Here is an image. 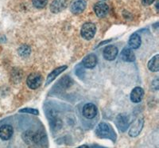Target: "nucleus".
<instances>
[{"instance_id": "f257e3e1", "label": "nucleus", "mask_w": 159, "mask_h": 148, "mask_svg": "<svg viewBox=\"0 0 159 148\" xmlns=\"http://www.w3.org/2000/svg\"><path fill=\"white\" fill-rule=\"evenodd\" d=\"M22 139L26 144L34 145L39 144L43 142L45 136L41 132H36L34 131L28 130L22 134Z\"/></svg>"}, {"instance_id": "f03ea898", "label": "nucleus", "mask_w": 159, "mask_h": 148, "mask_svg": "<svg viewBox=\"0 0 159 148\" xmlns=\"http://www.w3.org/2000/svg\"><path fill=\"white\" fill-rule=\"evenodd\" d=\"M96 32V26L92 22H86L82 25L80 35L85 40H91L94 38Z\"/></svg>"}, {"instance_id": "7ed1b4c3", "label": "nucleus", "mask_w": 159, "mask_h": 148, "mask_svg": "<svg viewBox=\"0 0 159 148\" xmlns=\"http://www.w3.org/2000/svg\"><path fill=\"white\" fill-rule=\"evenodd\" d=\"M42 83V76L38 72H32L26 79V85L30 89H38Z\"/></svg>"}, {"instance_id": "20e7f679", "label": "nucleus", "mask_w": 159, "mask_h": 148, "mask_svg": "<svg viewBox=\"0 0 159 148\" xmlns=\"http://www.w3.org/2000/svg\"><path fill=\"white\" fill-rule=\"evenodd\" d=\"M86 6L85 0H73L70 4V11L73 15H80L84 11Z\"/></svg>"}, {"instance_id": "39448f33", "label": "nucleus", "mask_w": 159, "mask_h": 148, "mask_svg": "<svg viewBox=\"0 0 159 148\" xmlns=\"http://www.w3.org/2000/svg\"><path fill=\"white\" fill-rule=\"evenodd\" d=\"M97 112L98 110L96 105L92 103H89L86 104L84 106L82 113H83V116L86 119H92L94 117H96V115H97Z\"/></svg>"}, {"instance_id": "423d86ee", "label": "nucleus", "mask_w": 159, "mask_h": 148, "mask_svg": "<svg viewBox=\"0 0 159 148\" xmlns=\"http://www.w3.org/2000/svg\"><path fill=\"white\" fill-rule=\"evenodd\" d=\"M67 0H53L50 5V11L54 14H57L64 11L67 7Z\"/></svg>"}, {"instance_id": "0eeeda50", "label": "nucleus", "mask_w": 159, "mask_h": 148, "mask_svg": "<svg viewBox=\"0 0 159 148\" xmlns=\"http://www.w3.org/2000/svg\"><path fill=\"white\" fill-rule=\"evenodd\" d=\"M94 11L99 18H103L108 14L109 7L105 2H99L94 6Z\"/></svg>"}, {"instance_id": "6e6552de", "label": "nucleus", "mask_w": 159, "mask_h": 148, "mask_svg": "<svg viewBox=\"0 0 159 148\" xmlns=\"http://www.w3.org/2000/svg\"><path fill=\"white\" fill-rule=\"evenodd\" d=\"M103 58L107 61H113L118 55V49L115 45H108L105 47L103 52Z\"/></svg>"}, {"instance_id": "1a4fd4ad", "label": "nucleus", "mask_w": 159, "mask_h": 148, "mask_svg": "<svg viewBox=\"0 0 159 148\" xmlns=\"http://www.w3.org/2000/svg\"><path fill=\"white\" fill-rule=\"evenodd\" d=\"M14 134V129L12 126L9 124H4L0 127V139L7 141L11 139Z\"/></svg>"}, {"instance_id": "9d476101", "label": "nucleus", "mask_w": 159, "mask_h": 148, "mask_svg": "<svg viewBox=\"0 0 159 148\" xmlns=\"http://www.w3.org/2000/svg\"><path fill=\"white\" fill-rule=\"evenodd\" d=\"M97 57L93 53H91L84 58L82 64H83V66L86 69H93L97 65Z\"/></svg>"}, {"instance_id": "9b49d317", "label": "nucleus", "mask_w": 159, "mask_h": 148, "mask_svg": "<svg viewBox=\"0 0 159 148\" xmlns=\"http://www.w3.org/2000/svg\"><path fill=\"white\" fill-rule=\"evenodd\" d=\"M143 123H144V121L143 119H137L134 123V124L132 125L131 128L129 132V136L130 137H136L139 136L143 127Z\"/></svg>"}, {"instance_id": "f8f14e48", "label": "nucleus", "mask_w": 159, "mask_h": 148, "mask_svg": "<svg viewBox=\"0 0 159 148\" xmlns=\"http://www.w3.org/2000/svg\"><path fill=\"white\" fill-rule=\"evenodd\" d=\"M144 96V90L140 87H136L130 93V100L133 103H139Z\"/></svg>"}, {"instance_id": "ddd939ff", "label": "nucleus", "mask_w": 159, "mask_h": 148, "mask_svg": "<svg viewBox=\"0 0 159 148\" xmlns=\"http://www.w3.org/2000/svg\"><path fill=\"white\" fill-rule=\"evenodd\" d=\"M96 133L99 137L100 138H107L111 135L110 127L105 123H99V126L96 128Z\"/></svg>"}, {"instance_id": "4468645a", "label": "nucleus", "mask_w": 159, "mask_h": 148, "mask_svg": "<svg viewBox=\"0 0 159 148\" xmlns=\"http://www.w3.org/2000/svg\"><path fill=\"white\" fill-rule=\"evenodd\" d=\"M116 126L118 127V128L122 132H124L126 129L127 128V127H128V118H127V116H125V115H119L116 118Z\"/></svg>"}, {"instance_id": "2eb2a0df", "label": "nucleus", "mask_w": 159, "mask_h": 148, "mask_svg": "<svg viewBox=\"0 0 159 148\" xmlns=\"http://www.w3.org/2000/svg\"><path fill=\"white\" fill-rule=\"evenodd\" d=\"M66 69H67V66H66V65H63V66L58 67V68L55 69L53 71H52V72L49 74V76H47L46 82H45V85H48L49 84H50L52 81H54V80L56 79L57 76H59L60 74L61 73V72H63Z\"/></svg>"}, {"instance_id": "dca6fc26", "label": "nucleus", "mask_w": 159, "mask_h": 148, "mask_svg": "<svg viewBox=\"0 0 159 148\" xmlns=\"http://www.w3.org/2000/svg\"><path fill=\"white\" fill-rule=\"evenodd\" d=\"M121 58L124 61V62H134L135 59V56H134V53L131 50L130 48H125L123 49L121 53Z\"/></svg>"}, {"instance_id": "f3484780", "label": "nucleus", "mask_w": 159, "mask_h": 148, "mask_svg": "<svg viewBox=\"0 0 159 148\" xmlns=\"http://www.w3.org/2000/svg\"><path fill=\"white\" fill-rule=\"evenodd\" d=\"M142 43L141 37L139 36L138 34H134L129 38V45L131 49H136L140 47Z\"/></svg>"}, {"instance_id": "a211bd4d", "label": "nucleus", "mask_w": 159, "mask_h": 148, "mask_svg": "<svg viewBox=\"0 0 159 148\" xmlns=\"http://www.w3.org/2000/svg\"><path fill=\"white\" fill-rule=\"evenodd\" d=\"M159 55L156 54L148 62V69L151 72H157L159 70Z\"/></svg>"}, {"instance_id": "6ab92c4d", "label": "nucleus", "mask_w": 159, "mask_h": 148, "mask_svg": "<svg viewBox=\"0 0 159 148\" xmlns=\"http://www.w3.org/2000/svg\"><path fill=\"white\" fill-rule=\"evenodd\" d=\"M18 54L22 58H26V57L30 56L31 53V49L28 45H23L22 46H20L18 49Z\"/></svg>"}, {"instance_id": "aec40b11", "label": "nucleus", "mask_w": 159, "mask_h": 148, "mask_svg": "<svg viewBox=\"0 0 159 148\" xmlns=\"http://www.w3.org/2000/svg\"><path fill=\"white\" fill-rule=\"evenodd\" d=\"M33 5L38 9H42L47 5L48 0H32Z\"/></svg>"}, {"instance_id": "412c9836", "label": "nucleus", "mask_w": 159, "mask_h": 148, "mask_svg": "<svg viewBox=\"0 0 159 148\" xmlns=\"http://www.w3.org/2000/svg\"><path fill=\"white\" fill-rule=\"evenodd\" d=\"M20 112H25V113H30V114H34V115H38L39 112L37 109H21L19 111Z\"/></svg>"}, {"instance_id": "4be33fe9", "label": "nucleus", "mask_w": 159, "mask_h": 148, "mask_svg": "<svg viewBox=\"0 0 159 148\" xmlns=\"http://www.w3.org/2000/svg\"><path fill=\"white\" fill-rule=\"evenodd\" d=\"M154 1H155V0H142V2H143V5L145 6H150L151 5Z\"/></svg>"}, {"instance_id": "5701e85b", "label": "nucleus", "mask_w": 159, "mask_h": 148, "mask_svg": "<svg viewBox=\"0 0 159 148\" xmlns=\"http://www.w3.org/2000/svg\"><path fill=\"white\" fill-rule=\"evenodd\" d=\"M153 87H155L156 90L158 89V81H157V79L154 80V81H153Z\"/></svg>"}]
</instances>
